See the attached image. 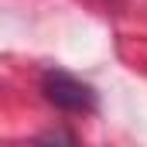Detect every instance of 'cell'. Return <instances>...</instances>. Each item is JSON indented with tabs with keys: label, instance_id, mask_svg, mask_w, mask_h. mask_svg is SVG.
I'll return each mask as SVG.
<instances>
[{
	"label": "cell",
	"instance_id": "1",
	"mask_svg": "<svg viewBox=\"0 0 147 147\" xmlns=\"http://www.w3.org/2000/svg\"><path fill=\"white\" fill-rule=\"evenodd\" d=\"M41 89H45L48 103H55L65 113H92L96 110V92L82 79H75L69 72H48L45 82H41Z\"/></svg>",
	"mask_w": 147,
	"mask_h": 147
}]
</instances>
